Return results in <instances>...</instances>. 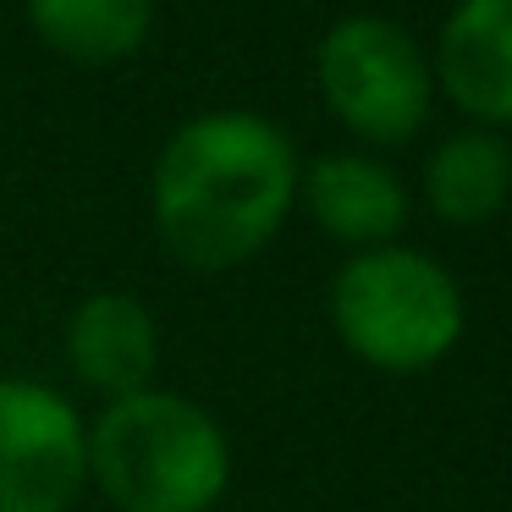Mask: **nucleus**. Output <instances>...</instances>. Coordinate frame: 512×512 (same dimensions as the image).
I'll return each mask as SVG.
<instances>
[{
  "instance_id": "39448f33",
  "label": "nucleus",
  "mask_w": 512,
  "mask_h": 512,
  "mask_svg": "<svg viewBox=\"0 0 512 512\" xmlns=\"http://www.w3.org/2000/svg\"><path fill=\"white\" fill-rule=\"evenodd\" d=\"M89 485V424L45 380L0 375V512H67Z\"/></svg>"
},
{
  "instance_id": "9d476101",
  "label": "nucleus",
  "mask_w": 512,
  "mask_h": 512,
  "mask_svg": "<svg viewBox=\"0 0 512 512\" xmlns=\"http://www.w3.org/2000/svg\"><path fill=\"white\" fill-rule=\"evenodd\" d=\"M39 45L78 67H116L149 45L155 0H23Z\"/></svg>"
},
{
  "instance_id": "0eeeda50",
  "label": "nucleus",
  "mask_w": 512,
  "mask_h": 512,
  "mask_svg": "<svg viewBox=\"0 0 512 512\" xmlns=\"http://www.w3.org/2000/svg\"><path fill=\"white\" fill-rule=\"evenodd\" d=\"M298 204L331 243L386 248L408 226V182L375 149H331L298 171Z\"/></svg>"
},
{
  "instance_id": "20e7f679",
  "label": "nucleus",
  "mask_w": 512,
  "mask_h": 512,
  "mask_svg": "<svg viewBox=\"0 0 512 512\" xmlns=\"http://www.w3.org/2000/svg\"><path fill=\"white\" fill-rule=\"evenodd\" d=\"M320 100L364 149H397L435 111V72L424 45L380 12H353L325 28L314 50Z\"/></svg>"
},
{
  "instance_id": "423d86ee",
  "label": "nucleus",
  "mask_w": 512,
  "mask_h": 512,
  "mask_svg": "<svg viewBox=\"0 0 512 512\" xmlns=\"http://www.w3.org/2000/svg\"><path fill=\"white\" fill-rule=\"evenodd\" d=\"M435 94L468 127H512V0H457L435 34Z\"/></svg>"
},
{
  "instance_id": "f03ea898",
  "label": "nucleus",
  "mask_w": 512,
  "mask_h": 512,
  "mask_svg": "<svg viewBox=\"0 0 512 512\" xmlns=\"http://www.w3.org/2000/svg\"><path fill=\"white\" fill-rule=\"evenodd\" d=\"M89 479L116 512H215L232 485V441L193 397L144 386L89 424Z\"/></svg>"
},
{
  "instance_id": "1a4fd4ad",
  "label": "nucleus",
  "mask_w": 512,
  "mask_h": 512,
  "mask_svg": "<svg viewBox=\"0 0 512 512\" xmlns=\"http://www.w3.org/2000/svg\"><path fill=\"white\" fill-rule=\"evenodd\" d=\"M419 199L446 226H485L512 204V144L490 127L441 138L419 171Z\"/></svg>"
},
{
  "instance_id": "f257e3e1",
  "label": "nucleus",
  "mask_w": 512,
  "mask_h": 512,
  "mask_svg": "<svg viewBox=\"0 0 512 512\" xmlns=\"http://www.w3.org/2000/svg\"><path fill=\"white\" fill-rule=\"evenodd\" d=\"M298 149L259 111L188 116L149 171V226L188 270H237L259 259L298 210Z\"/></svg>"
},
{
  "instance_id": "7ed1b4c3",
  "label": "nucleus",
  "mask_w": 512,
  "mask_h": 512,
  "mask_svg": "<svg viewBox=\"0 0 512 512\" xmlns=\"http://www.w3.org/2000/svg\"><path fill=\"white\" fill-rule=\"evenodd\" d=\"M331 331L358 364L380 375H424L435 369L468 325L457 276L419 248H358L331 276Z\"/></svg>"
},
{
  "instance_id": "6e6552de",
  "label": "nucleus",
  "mask_w": 512,
  "mask_h": 512,
  "mask_svg": "<svg viewBox=\"0 0 512 512\" xmlns=\"http://www.w3.org/2000/svg\"><path fill=\"white\" fill-rule=\"evenodd\" d=\"M67 364L105 402L155 386L160 325L133 292H89L67 320Z\"/></svg>"
}]
</instances>
